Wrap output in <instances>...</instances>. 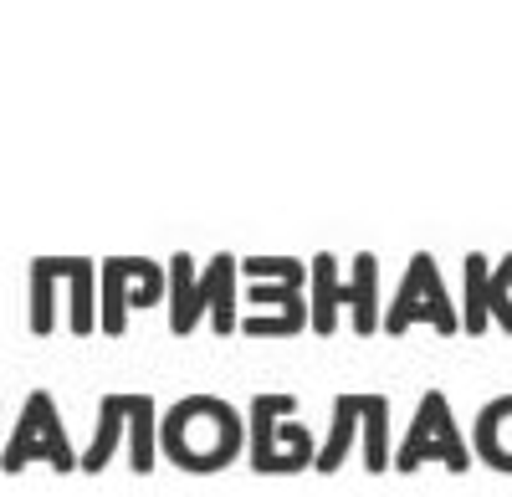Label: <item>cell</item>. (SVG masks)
<instances>
[{"label":"cell","instance_id":"cell-1","mask_svg":"<svg viewBox=\"0 0 512 497\" xmlns=\"http://www.w3.org/2000/svg\"><path fill=\"white\" fill-rule=\"evenodd\" d=\"M159 457L195 477L226 472L236 457H246V416L226 395L195 390L159 410Z\"/></svg>","mask_w":512,"mask_h":497},{"label":"cell","instance_id":"cell-2","mask_svg":"<svg viewBox=\"0 0 512 497\" xmlns=\"http://www.w3.org/2000/svg\"><path fill=\"white\" fill-rule=\"evenodd\" d=\"M415 323H431L441 339H456V334H461L456 303H451V293H446L441 267H436V257H431V252H415V257H410L405 282L395 287L390 308L379 313V334L400 339V334H410Z\"/></svg>","mask_w":512,"mask_h":497},{"label":"cell","instance_id":"cell-3","mask_svg":"<svg viewBox=\"0 0 512 497\" xmlns=\"http://www.w3.org/2000/svg\"><path fill=\"white\" fill-rule=\"evenodd\" d=\"M241 277L236 272V257L231 252H216L205 267L190 257V252H175L164 262V298H169V334L175 339H190L195 328L210 318V308H216L221 287Z\"/></svg>","mask_w":512,"mask_h":497},{"label":"cell","instance_id":"cell-4","mask_svg":"<svg viewBox=\"0 0 512 497\" xmlns=\"http://www.w3.org/2000/svg\"><path fill=\"white\" fill-rule=\"evenodd\" d=\"M425 462H446L456 477L472 472V451H466V436H461V426L451 416L446 390H425L420 395L415 421H410L405 441L395 446V457H390V472H415Z\"/></svg>","mask_w":512,"mask_h":497},{"label":"cell","instance_id":"cell-5","mask_svg":"<svg viewBox=\"0 0 512 497\" xmlns=\"http://www.w3.org/2000/svg\"><path fill=\"white\" fill-rule=\"evenodd\" d=\"M26 462H47L57 472H77V451L67 441V426H62V410L52 405L47 390H36L21 410V426L11 431L6 451H0V467L6 472H21Z\"/></svg>","mask_w":512,"mask_h":497},{"label":"cell","instance_id":"cell-6","mask_svg":"<svg viewBox=\"0 0 512 497\" xmlns=\"http://www.w3.org/2000/svg\"><path fill=\"white\" fill-rule=\"evenodd\" d=\"M246 416V462L256 477H277V421L297 416V395L292 390H262L251 395Z\"/></svg>","mask_w":512,"mask_h":497},{"label":"cell","instance_id":"cell-7","mask_svg":"<svg viewBox=\"0 0 512 497\" xmlns=\"http://www.w3.org/2000/svg\"><path fill=\"white\" fill-rule=\"evenodd\" d=\"M47 277L67 282V328L77 339L98 334V262L88 257H41L36 262Z\"/></svg>","mask_w":512,"mask_h":497},{"label":"cell","instance_id":"cell-8","mask_svg":"<svg viewBox=\"0 0 512 497\" xmlns=\"http://www.w3.org/2000/svg\"><path fill=\"white\" fill-rule=\"evenodd\" d=\"M134 400H139V390H108L98 400V431H93L88 451H77V472H103L118 457V446L128 436V416H134Z\"/></svg>","mask_w":512,"mask_h":497},{"label":"cell","instance_id":"cell-9","mask_svg":"<svg viewBox=\"0 0 512 497\" xmlns=\"http://www.w3.org/2000/svg\"><path fill=\"white\" fill-rule=\"evenodd\" d=\"M359 416V457L369 477L390 472V395L384 390H349Z\"/></svg>","mask_w":512,"mask_h":497},{"label":"cell","instance_id":"cell-10","mask_svg":"<svg viewBox=\"0 0 512 497\" xmlns=\"http://www.w3.org/2000/svg\"><path fill=\"white\" fill-rule=\"evenodd\" d=\"M338 313H344V277H338V257L318 252L308 262V328L318 339L338 334Z\"/></svg>","mask_w":512,"mask_h":497},{"label":"cell","instance_id":"cell-11","mask_svg":"<svg viewBox=\"0 0 512 497\" xmlns=\"http://www.w3.org/2000/svg\"><path fill=\"white\" fill-rule=\"evenodd\" d=\"M344 308H349V328H354L359 339L379 334V313H384V303H379V257H374V252H359V257L349 262V277H344Z\"/></svg>","mask_w":512,"mask_h":497},{"label":"cell","instance_id":"cell-12","mask_svg":"<svg viewBox=\"0 0 512 497\" xmlns=\"http://www.w3.org/2000/svg\"><path fill=\"white\" fill-rule=\"evenodd\" d=\"M144 257H103L98 267V328L108 339H118L123 328H128V282L139 277Z\"/></svg>","mask_w":512,"mask_h":497},{"label":"cell","instance_id":"cell-13","mask_svg":"<svg viewBox=\"0 0 512 497\" xmlns=\"http://www.w3.org/2000/svg\"><path fill=\"white\" fill-rule=\"evenodd\" d=\"M502 421H512V395H497L477 410V421H472V457L487 462L492 472H507L512 477V451L502 446Z\"/></svg>","mask_w":512,"mask_h":497},{"label":"cell","instance_id":"cell-14","mask_svg":"<svg viewBox=\"0 0 512 497\" xmlns=\"http://www.w3.org/2000/svg\"><path fill=\"white\" fill-rule=\"evenodd\" d=\"M123 441H128V467H134L139 477H149V472L159 467V400H154L149 390H139Z\"/></svg>","mask_w":512,"mask_h":497},{"label":"cell","instance_id":"cell-15","mask_svg":"<svg viewBox=\"0 0 512 497\" xmlns=\"http://www.w3.org/2000/svg\"><path fill=\"white\" fill-rule=\"evenodd\" d=\"M359 446V416H354V395L344 390V395H333V426H328V436L318 441V457H313V472H338L349 462V451Z\"/></svg>","mask_w":512,"mask_h":497},{"label":"cell","instance_id":"cell-16","mask_svg":"<svg viewBox=\"0 0 512 497\" xmlns=\"http://www.w3.org/2000/svg\"><path fill=\"white\" fill-rule=\"evenodd\" d=\"M487 272H492V262L482 252L461 257V308H456V318H461V334H472V339H482L492 328L487 323Z\"/></svg>","mask_w":512,"mask_h":497},{"label":"cell","instance_id":"cell-17","mask_svg":"<svg viewBox=\"0 0 512 497\" xmlns=\"http://www.w3.org/2000/svg\"><path fill=\"white\" fill-rule=\"evenodd\" d=\"M236 334H246V339H297V334H308V303L287 308V313H246L236 323Z\"/></svg>","mask_w":512,"mask_h":497},{"label":"cell","instance_id":"cell-18","mask_svg":"<svg viewBox=\"0 0 512 497\" xmlns=\"http://www.w3.org/2000/svg\"><path fill=\"white\" fill-rule=\"evenodd\" d=\"M236 272H246L251 282H287L308 293V262L297 257H236Z\"/></svg>","mask_w":512,"mask_h":497},{"label":"cell","instance_id":"cell-19","mask_svg":"<svg viewBox=\"0 0 512 497\" xmlns=\"http://www.w3.org/2000/svg\"><path fill=\"white\" fill-rule=\"evenodd\" d=\"M487 323L512 334V252L502 262H492V272H487Z\"/></svg>","mask_w":512,"mask_h":497},{"label":"cell","instance_id":"cell-20","mask_svg":"<svg viewBox=\"0 0 512 497\" xmlns=\"http://www.w3.org/2000/svg\"><path fill=\"white\" fill-rule=\"evenodd\" d=\"M57 277H47L36 262H31V334L47 339L52 328H57Z\"/></svg>","mask_w":512,"mask_h":497},{"label":"cell","instance_id":"cell-21","mask_svg":"<svg viewBox=\"0 0 512 497\" xmlns=\"http://www.w3.org/2000/svg\"><path fill=\"white\" fill-rule=\"evenodd\" d=\"M246 303H251V308H277V313H287V308H303L308 293H303V287H287V282H251V287H246Z\"/></svg>","mask_w":512,"mask_h":497},{"label":"cell","instance_id":"cell-22","mask_svg":"<svg viewBox=\"0 0 512 497\" xmlns=\"http://www.w3.org/2000/svg\"><path fill=\"white\" fill-rule=\"evenodd\" d=\"M154 303H164V267L144 257L139 277L128 282V313H134V308H154Z\"/></svg>","mask_w":512,"mask_h":497},{"label":"cell","instance_id":"cell-23","mask_svg":"<svg viewBox=\"0 0 512 497\" xmlns=\"http://www.w3.org/2000/svg\"><path fill=\"white\" fill-rule=\"evenodd\" d=\"M205 323L216 328V339H231V334H236V323H241V313H236V277L221 287V298H216V308H210Z\"/></svg>","mask_w":512,"mask_h":497}]
</instances>
